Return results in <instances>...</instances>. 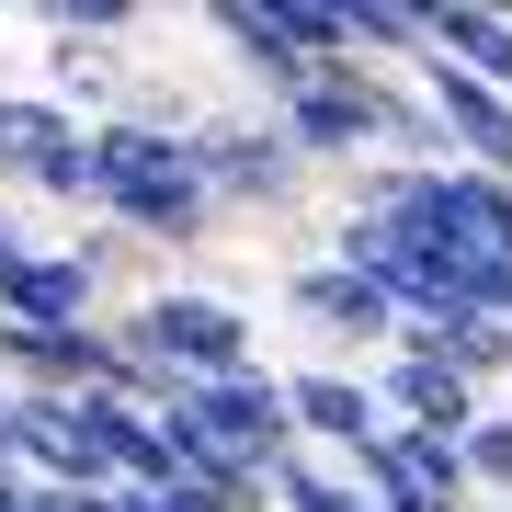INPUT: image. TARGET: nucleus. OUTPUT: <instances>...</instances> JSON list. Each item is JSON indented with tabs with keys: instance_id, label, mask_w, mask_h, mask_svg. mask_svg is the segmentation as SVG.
Listing matches in <instances>:
<instances>
[{
	"instance_id": "nucleus-1",
	"label": "nucleus",
	"mask_w": 512,
	"mask_h": 512,
	"mask_svg": "<svg viewBox=\"0 0 512 512\" xmlns=\"http://www.w3.org/2000/svg\"><path fill=\"white\" fill-rule=\"evenodd\" d=\"M92 217L103 228H126L137 251H205L228 217H217V194H205V171H194V148L183 137H160V126H92Z\"/></svg>"
},
{
	"instance_id": "nucleus-2",
	"label": "nucleus",
	"mask_w": 512,
	"mask_h": 512,
	"mask_svg": "<svg viewBox=\"0 0 512 512\" xmlns=\"http://www.w3.org/2000/svg\"><path fill=\"white\" fill-rule=\"evenodd\" d=\"M114 342H126L148 376H171V387H205V376L262 365L251 308H239V296H217V285H137L126 308H114Z\"/></svg>"
},
{
	"instance_id": "nucleus-3",
	"label": "nucleus",
	"mask_w": 512,
	"mask_h": 512,
	"mask_svg": "<svg viewBox=\"0 0 512 512\" xmlns=\"http://www.w3.org/2000/svg\"><path fill=\"white\" fill-rule=\"evenodd\" d=\"M194 171H205V194H217V217H296V194H308V160H296V137L274 126V114H251V103H205L194 114Z\"/></svg>"
},
{
	"instance_id": "nucleus-4",
	"label": "nucleus",
	"mask_w": 512,
	"mask_h": 512,
	"mask_svg": "<svg viewBox=\"0 0 512 512\" xmlns=\"http://www.w3.org/2000/svg\"><path fill=\"white\" fill-rule=\"evenodd\" d=\"M387 80H399V69H365V57H330V69H308V80H296V92L274 103V126L296 137V160H342V171H365L376 160V92H387Z\"/></svg>"
},
{
	"instance_id": "nucleus-5",
	"label": "nucleus",
	"mask_w": 512,
	"mask_h": 512,
	"mask_svg": "<svg viewBox=\"0 0 512 512\" xmlns=\"http://www.w3.org/2000/svg\"><path fill=\"white\" fill-rule=\"evenodd\" d=\"M285 319H296V330H319L342 365H387V353H399V296L365 285V274H342L330 251L285 274Z\"/></svg>"
},
{
	"instance_id": "nucleus-6",
	"label": "nucleus",
	"mask_w": 512,
	"mask_h": 512,
	"mask_svg": "<svg viewBox=\"0 0 512 512\" xmlns=\"http://www.w3.org/2000/svg\"><path fill=\"white\" fill-rule=\"evenodd\" d=\"M183 410L205 421V444H217V456L262 467V478H274V467L296 456V410H285V376H274V365H239V376H205V387H183Z\"/></svg>"
},
{
	"instance_id": "nucleus-7",
	"label": "nucleus",
	"mask_w": 512,
	"mask_h": 512,
	"mask_svg": "<svg viewBox=\"0 0 512 512\" xmlns=\"http://www.w3.org/2000/svg\"><path fill=\"white\" fill-rule=\"evenodd\" d=\"M353 478L376 490V512H478L467 456H456L444 433H399V421H387L365 456H353Z\"/></svg>"
},
{
	"instance_id": "nucleus-8",
	"label": "nucleus",
	"mask_w": 512,
	"mask_h": 512,
	"mask_svg": "<svg viewBox=\"0 0 512 512\" xmlns=\"http://www.w3.org/2000/svg\"><path fill=\"white\" fill-rule=\"evenodd\" d=\"M285 410H296V444H308V456H342V467L387 433L376 365H296L285 376Z\"/></svg>"
},
{
	"instance_id": "nucleus-9",
	"label": "nucleus",
	"mask_w": 512,
	"mask_h": 512,
	"mask_svg": "<svg viewBox=\"0 0 512 512\" xmlns=\"http://www.w3.org/2000/svg\"><path fill=\"white\" fill-rule=\"evenodd\" d=\"M0 319H12V330H92L114 308H103V274L80 251H46V239H35L12 274H0Z\"/></svg>"
},
{
	"instance_id": "nucleus-10",
	"label": "nucleus",
	"mask_w": 512,
	"mask_h": 512,
	"mask_svg": "<svg viewBox=\"0 0 512 512\" xmlns=\"http://www.w3.org/2000/svg\"><path fill=\"white\" fill-rule=\"evenodd\" d=\"M376 399L399 433H444V444H467L478 433V410H490V387H467L456 365H433V353H387L376 365Z\"/></svg>"
},
{
	"instance_id": "nucleus-11",
	"label": "nucleus",
	"mask_w": 512,
	"mask_h": 512,
	"mask_svg": "<svg viewBox=\"0 0 512 512\" xmlns=\"http://www.w3.org/2000/svg\"><path fill=\"white\" fill-rule=\"evenodd\" d=\"M421 92H433V114H444V137H456V160L467 171H501L512 183V103L490 92V80H467V69H444V57H421Z\"/></svg>"
},
{
	"instance_id": "nucleus-12",
	"label": "nucleus",
	"mask_w": 512,
	"mask_h": 512,
	"mask_svg": "<svg viewBox=\"0 0 512 512\" xmlns=\"http://www.w3.org/2000/svg\"><path fill=\"white\" fill-rule=\"evenodd\" d=\"M80 137H92V126H80L57 92H0V183H12V194H35Z\"/></svg>"
},
{
	"instance_id": "nucleus-13",
	"label": "nucleus",
	"mask_w": 512,
	"mask_h": 512,
	"mask_svg": "<svg viewBox=\"0 0 512 512\" xmlns=\"http://www.w3.org/2000/svg\"><path fill=\"white\" fill-rule=\"evenodd\" d=\"M205 23H217V46H228L239 69L262 80V114H274L296 80H308V57H296V46H285V23H274V0H217Z\"/></svg>"
},
{
	"instance_id": "nucleus-14",
	"label": "nucleus",
	"mask_w": 512,
	"mask_h": 512,
	"mask_svg": "<svg viewBox=\"0 0 512 512\" xmlns=\"http://www.w3.org/2000/svg\"><path fill=\"white\" fill-rule=\"evenodd\" d=\"M46 92L80 114V126H114L126 114V46H80V35H46Z\"/></svg>"
},
{
	"instance_id": "nucleus-15",
	"label": "nucleus",
	"mask_w": 512,
	"mask_h": 512,
	"mask_svg": "<svg viewBox=\"0 0 512 512\" xmlns=\"http://www.w3.org/2000/svg\"><path fill=\"white\" fill-rule=\"evenodd\" d=\"M353 57L365 69H421V0H353Z\"/></svg>"
},
{
	"instance_id": "nucleus-16",
	"label": "nucleus",
	"mask_w": 512,
	"mask_h": 512,
	"mask_svg": "<svg viewBox=\"0 0 512 512\" xmlns=\"http://www.w3.org/2000/svg\"><path fill=\"white\" fill-rule=\"evenodd\" d=\"M456 456H467V490L490 501V512H512V410H501V399L478 410V433L456 444Z\"/></svg>"
},
{
	"instance_id": "nucleus-17",
	"label": "nucleus",
	"mask_w": 512,
	"mask_h": 512,
	"mask_svg": "<svg viewBox=\"0 0 512 512\" xmlns=\"http://www.w3.org/2000/svg\"><path fill=\"white\" fill-rule=\"evenodd\" d=\"M46 35H80V46H137V0H46Z\"/></svg>"
},
{
	"instance_id": "nucleus-18",
	"label": "nucleus",
	"mask_w": 512,
	"mask_h": 512,
	"mask_svg": "<svg viewBox=\"0 0 512 512\" xmlns=\"http://www.w3.org/2000/svg\"><path fill=\"white\" fill-rule=\"evenodd\" d=\"M69 251H80V262H92V274H103V296H114V285H137V262H148V251H137V239H126V228H103V217H92V228H80V239H69Z\"/></svg>"
},
{
	"instance_id": "nucleus-19",
	"label": "nucleus",
	"mask_w": 512,
	"mask_h": 512,
	"mask_svg": "<svg viewBox=\"0 0 512 512\" xmlns=\"http://www.w3.org/2000/svg\"><path fill=\"white\" fill-rule=\"evenodd\" d=\"M0 512H80V501L46 490V478H23V467H0Z\"/></svg>"
},
{
	"instance_id": "nucleus-20",
	"label": "nucleus",
	"mask_w": 512,
	"mask_h": 512,
	"mask_svg": "<svg viewBox=\"0 0 512 512\" xmlns=\"http://www.w3.org/2000/svg\"><path fill=\"white\" fill-rule=\"evenodd\" d=\"M0 467H23V399L0 387Z\"/></svg>"
},
{
	"instance_id": "nucleus-21",
	"label": "nucleus",
	"mask_w": 512,
	"mask_h": 512,
	"mask_svg": "<svg viewBox=\"0 0 512 512\" xmlns=\"http://www.w3.org/2000/svg\"><path fill=\"white\" fill-rule=\"evenodd\" d=\"M23 251H35V228H23V217H12V205H0V274H12V262H23Z\"/></svg>"
},
{
	"instance_id": "nucleus-22",
	"label": "nucleus",
	"mask_w": 512,
	"mask_h": 512,
	"mask_svg": "<svg viewBox=\"0 0 512 512\" xmlns=\"http://www.w3.org/2000/svg\"><path fill=\"white\" fill-rule=\"evenodd\" d=\"M501 410H512V387H501Z\"/></svg>"
}]
</instances>
